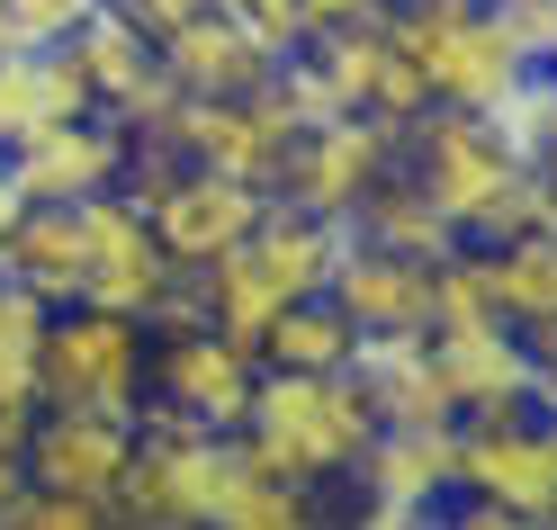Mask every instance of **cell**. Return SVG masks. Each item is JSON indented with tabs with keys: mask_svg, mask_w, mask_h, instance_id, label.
Instances as JSON below:
<instances>
[{
	"mask_svg": "<svg viewBox=\"0 0 557 530\" xmlns=\"http://www.w3.org/2000/svg\"><path fill=\"white\" fill-rule=\"evenodd\" d=\"M369 441H377V405H369V386L351 369H270L261 360L252 414H243V449H252L270 477L342 485Z\"/></svg>",
	"mask_w": 557,
	"mask_h": 530,
	"instance_id": "6da1fadb",
	"label": "cell"
},
{
	"mask_svg": "<svg viewBox=\"0 0 557 530\" xmlns=\"http://www.w3.org/2000/svg\"><path fill=\"white\" fill-rule=\"evenodd\" d=\"M333 252H342V225L333 217H306V207L270 198L261 225L234 243V252H216L198 279H207V324L234 333L243 350H261V333L278 324V306L315 297L333 279Z\"/></svg>",
	"mask_w": 557,
	"mask_h": 530,
	"instance_id": "7a4b0ae2",
	"label": "cell"
},
{
	"mask_svg": "<svg viewBox=\"0 0 557 530\" xmlns=\"http://www.w3.org/2000/svg\"><path fill=\"white\" fill-rule=\"evenodd\" d=\"M145 369H153V333H145V315L54 306V315H46V350H37V405L135 414V405H145Z\"/></svg>",
	"mask_w": 557,
	"mask_h": 530,
	"instance_id": "3957f363",
	"label": "cell"
},
{
	"mask_svg": "<svg viewBox=\"0 0 557 530\" xmlns=\"http://www.w3.org/2000/svg\"><path fill=\"white\" fill-rule=\"evenodd\" d=\"M387 27H396V46L413 54L423 90L449 99V109H485V99H504L521 73H531L485 0H396Z\"/></svg>",
	"mask_w": 557,
	"mask_h": 530,
	"instance_id": "277c9868",
	"label": "cell"
},
{
	"mask_svg": "<svg viewBox=\"0 0 557 530\" xmlns=\"http://www.w3.org/2000/svg\"><path fill=\"white\" fill-rule=\"evenodd\" d=\"M396 162H405V126L342 109V118H315V126H306L297 145H288V162H278L270 198L306 207V217H333V225H351V217H360V198H369L377 181H387Z\"/></svg>",
	"mask_w": 557,
	"mask_h": 530,
	"instance_id": "5b68a950",
	"label": "cell"
},
{
	"mask_svg": "<svg viewBox=\"0 0 557 530\" xmlns=\"http://www.w3.org/2000/svg\"><path fill=\"white\" fill-rule=\"evenodd\" d=\"M405 171L441 198V217L459 225V243H468L476 207H495L531 162L495 135V118H485V109H449V99H432V109L405 126Z\"/></svg>",
	"mask_w": 557,
	"mask_h": 530,
	"instance_id": "8992f818",
	"label": "cell"
},
{
	"mask_svg": "<svg viewBox=\"0 0 557 530\" xmlns=\"http://www.w3.org/2000/svg\"><path fill=\"white\" fill-rule=\"evenodd\" d=\"M459 494H485L512 521H557V432L540 405L459 414Z\"/></svg>",
	"mask_w": 557,
	"mask_h": 530,
	"instance_id": "52a82bcc",
	"label": "cell"
},
{
	"mask_svg": "<svg viewBox=\"0 0 557 530\" xmlns=\"http://www.w3.org/2000/svg\"><path fill=\"white\" fill-rule=\"evenodd\" d=\"M252 386H261V350H243L216 324H181V333H153V369H145V405L162 414H189L207 432H243L252 414ZM135 405V414H145Z\"/></svg>",
	"mask_w": 557,
	"mask_h": 530,
	"instance_id": "ba28073f",
	"label": "cell"
},
{
	"mask_svg": "<svg viewBox=\"0 0 557 530\" xmlns=\"http://www.w3.org/2000/svg\"><path fill=\"white\" fill-rule=\"evenodd\" d=\"M351 485H360V521H377V530L432 521L459 494V414L449 422H377Z\"/></svg>",
	"mask_w": 557,
	"mask_h": 530,
	"instance_id": "9c48e42d",
	"label": "cell"
},
{
	"mask_svg": "<svg viewBox=\"0 0 557 530\" xmlns=\"http://www.w3.org/2000/svg\"><path fill=\"white\" fill-rule=\"evenodd\" d=\"M171 261L153 217L135 207L126 189H99L82 198V297L73 306H109V315H153V297L171 288Z\"/></svg>",
	"mask_w": 557,
	"mask_h": 530,
	"instance_id": "30bf717a",
	"label": "cell"
},
{
	"mask_svg": "<svg viewBox=\"0 0 557 530\" xmlns=\"http://www.w3.org/2000/svg\"><path fill=\"white\" fill-rule=\"evenodd\" d=\"M63 54L82 63L90 99H99V109H109L126 135H153V126L171 118V99H181V90L162 82V46H153V27H135L117 0H99V10L73 27V46H63Z\"/></svg>",
	"mask_w": 557,
	"mask_h": 530,
	"instance_id": "8fae6325",
	"label": "cell"
},
{
	"mask_svg": "<svg viewBox=\"0 0 557 530\" xmlns=\"http://www.w3.org/2000/svg\"><path fill=\"white\" fill-rule=\"evenodd\" d=\"M126 153H135V135L109 109H82V118H63L46 135H27V145H10L0 171L18 181L27 207H82V198H99V189L126 181Z\"/></svg>",
	"mask_w": 557,
	"mask_h": 530,
	"instance_id": "7c38bea8",
	"label": "cell"
},
{
	"mask_svg": "<svg viewBox=\"0 0 557 530\" xmlns=\"http://www.w3.org/2000/svg\"><path fill=\"white\" fill-rule=\"evenodd\" d=\"M306 63L324 73L333 109H360V118H387V126H413L432 109L423 73H413V54L396 46L387 19H360V27H315L306 37Z\"/></svg>",
	"mask_w": 557,
	"mask_h": 530,
	"instance_id": "4fadbf2b",
	"label": "cell"
},
{
	"mask_svg": "<svg viewBox=\"0 0 557 530\" xmlns=\"http://www.w3.org/2000/svg\"><path fill=\"white\" fill-rule=\"evenodd\" d=\"M324 297L351 315V333H432V261H405L387 243H369L342 225V252Z\"/></svg>",
	"mask_w": 557,
	"mask_h": 530,
	"instance_id": "5bb4252c",
	"label": "cell"
},
{
	"mask_svg": "<svg viewBox=\"0 0 557 530\" xmlns=\"http://www.w3.org/2000/svg\"><path fill=\"white\" fill-rule=\"evenodd\" d=\"M135 458V414H82V405H46L37 432H27V477L63 485V494H90L109 504L117 477Z\"/></svg>",
	"mask_w": 557,
	"mask_h": 530,
	"instance_id": "9a60e30c",
	"label": "cell"
},
{
	"mask_svg": "<svg viewBox=\"0 0 557 530\" xmlns=\"http://www.w3.org/2000/svg\"><path fill=\"white\" fill-rule=\"evenodd\" d=\"M153 46H162V82L181 99H243V90H261L278 63H288V54H270L234 10H198V19H181Z\"/></svg>",
	"mask_w": 557,
	"mask_h": 530,
	"instance_id": "2e32d148",
	"label": "cell"
},
{
	"mask_svg": "<svg viewBox=\"0 0 557 530\" xmlns=\"http://www.w3.org/2000/svg\"><path fill=\"white\" fill-rule=\"evenodd\" d=\"M432 360H441V386H449V414H512L531 405V342H521V324H459V333H432Z\"/></svg>",
	"mask_w": 557,
	"mask_h": 530,
	"instance_id": "e0dca14e",
	"label": "cell"
},
{
	"mask_svg": "<svg viewBox=\"0 0 557 530\" xmlns=\"http://www.w3.org/2000/svg\"><path fill=\"white\" fill-rule=\"evenodd\" d=\"M82 109H99V99L63 46H0V153L63 126V118H82Z\"/></svg>",
	"mask_w": 557,
	"mask_h": 530,
	"instance_id": "ac0fdd59",
	"label": "cell"
},
{
	"mask_svg": "<svg viewBox=\"0 0 557 530\" xmlns=\"http://www.w3.org/2000/svg\"><path fill=\"white\" fill-rule=\"evenodd\" d=\"M351 378L369 386L377 422H449V386L432 360V333H360Z\"/></svg>",
	"mask_w": 557,
	"mask_h": 530,
	"instance_id": "d6986e66",
	"label": "cell"
},
{
	"mask_svg": "<svg viewBox=\"0 0 557 530\" xmlns=\"http://www.w3.org/2000/svg\"><path fill=\"white\" fill-rule=\"evenodd\" d=\"M351 234H369V243H387V252H405V261H449L459 252V225L441 217V198L413 181V171L396 162L387 181H377L369 198H360V217H351Z\"/></svg>",
	"mask_w": 557,
	"mask_h": 530,
	"instance_id": "ffe728a7",
	"label": "cell"
},
{
	"mask_svg": "<svg viewBox=\"0 0 557 530\" xmlns=\"http://www.w3.org/2000/svg\"><path fill=\"white\" fill-rule=\"evenodd\" d=\"M0 270H10L18 288H37L46 306H73L82 297V207H27Z\"/></svg>",
	"mask_w": 557,
	"mask_h": 530,
	"instance_id": "44dd1931",
	"label": "cell"
},
{
	"mask_svg": "<svg viewBox=\"0 0 557 530\" xmlns=\"http://www.w3.org/2000/svg\"><path fill=\"white\" fill-rule=\"evenodd\" d=\"M485 270H495V306H504V324H557V225H531V234H512L485 252Z\"/></svg>",
	"mask_w": 557,
	"mask_h": 530,
	"instance_id": "7402d4cb",
	"label": "cell"
},
{
	"mask_svg": "<svg viewBox=\"0 0 557 530\" xmlns=\"http://www.w3.org/2000/svg\"><path fill=\"white\" fill-rule=\"evenodd\" d=\"M351 350H360V333H351V315H342L324 288L297 297V306H278V324L261 333L270 369H351Z\"/></svg>",
	"mask_w": 557,
	"mask_h": 530,
	"instance_id": "603a6c76",
	"label": "cell"
},
{
	"mask_svg": "<svg viewBox=\"0 0 557 530\" xmlns=\"http://www.w3.org/2000/svg\"><path fill=\"white\" fill-rule=\"evenodd\" d=\"M315 521V485H297V477H270L252 449H243V468L225 485V504H216V530H306Z\"/></svg>",
	"mask_w": 557,
	"mask_h": 530,
	"instance_id": "cb8c5ba5",
	"label": "cell"
},
{
	"mask_svg": "<svg viewBox=\"0 0 557 530\" xmlns=\"http://www.w3.org/2000/svg\"><path fill=\"white\" fill-rule=\"evenodd\" d=\"M46 297L0 270V396H37V350H46Z\"/></svg>",
	"mask_w": 557,
	"mask_h": 530,
	"instance_id": "d4e9b609",
	"label": "cell"
},
{
	"mask_svg": "<svg viewBox=\"0 0 557 530\" xmlns=\"http://www.w3.org/2000/svg\"><path fill=\"white\" fill-rule=\"evenodd\" d=\"M485 118H495V135H504L521 162H540V153H548V126H557V82H548V63H531L504 99H485Z\"/></svg>",
	"mask_w": 557,
	"mask_h": 530,
	"instance_id": "484cf974",
	"label": "cell"
},
{
	"mask_svg": "<svg viewBox=\"0 0 557 530\" xmlns=\"http://www.w3.org/2000/svg\"><path fill=\"white\" fill-rule=\"evenodd\" d=\"M99 521H109V504L63 494V485H37V477H27L10 494V513H0V530H99Z\"/></svg>",
	"mask_w": 557,
	"mask_h": 530,
	"instance_id": "4316f807",
	"label": "cell"
},
{
	"mask_svg": "<svg viewBox=\"0 0 557 530\" xmlns=\"http://www.w3.org/2000/svg\"><path fill=\"white\" fill-rule=\"evenodd\" d=\"M225 10L252 27V37L270 46V54H297L306 37H315V19H306V0H225Z\"/></svg>",
	"mask_w": 557,
	"mask_h": 530,
	"instance_id": "83f0119b",
	"label": "cell"
},
{
	"mask_svg": "<svg viewBox=\"0 0 557 530\" xmlns=\"http://www.w3.org/2000/svg\"><path fill=\"white\" fill-rule=\"evenodd\" d=\"M504 19V37L521 46V63H548L557 54V0H485Z\"/></svg>",
	"mask_w": 557,
	"mask_h": 530,
	"instance_id": "f1b7e54d",
	"label": "cell"
},
{
	"mask_svg": "<svg viewBox=\"0 0 557 530\" xmlns=\"http://www.w3.org/2000/svg\"><path fill=\"white\" fill-rule=\"evenodd\" d=\"M117 10H126L135 27H153V37H171L181 19H198V10H225V0H117Z\"/></svg>",
	"mask_w": 557,
	"mask_h": 530,
	"instance_id": "f546056e",
	"label": "cell"
},
{
	"mask_svg": "<svg viewBox=\"0 0 557 530\" xmlns=\"http://www.w3.org/2000/svg\"><path fill=\"white\" fill-rule=\"evenodd\" d=\"M396 0H306V19L315 27H360V19H387Z\"/></svg>",
	"mask_w": 557,
	"mask_h": 530,
	"instance_id": "4dcf8cb0",
	"label": "cell"
},
{
	"mask_svg": "<svg viewBox=\"0 0 557 530\" xmlns=\"http://www.w3.org/2000/svg\"><path fill=\"white\" fill-rule=\"evenodd\" d=\"M18 217H27V198H18V181L0 171V261H10V234H18Z\"/></svg>",
	"mask_w": 557,
	"mask_h": 530,
	"instance_id": "1f68e13d",
	"label": "cell"
},
{
	"mask_svg": "<svg viewBox=\"0 0 557 530\" xmlns=\"http://www.w3.org/2000/svg\"><path fill=\"white\" fill-rule=\"evenodd\" d=\"M540 171H548V181H557V126H548V153H540Z\"/></svg>",
	"mask_w": 557,
	"mask_h": 530,
	"instance_id": "d6a6232c",
	"label": "cell"
},
{
	"mask_svg": "<svg viewBox=\"0 0 557 530\" xmlns=\"http://www.w3.org/2000/svg\"><path fill=\"white\" fill-rule=\"evenodd\" d=\"M548 82H557V54H548Z\"/></svg>",
	"mask_w": 557,
	"mask_h": 530,
	"instance_id": "836d02e7",
	"label": "cell"
}]
</instances>
